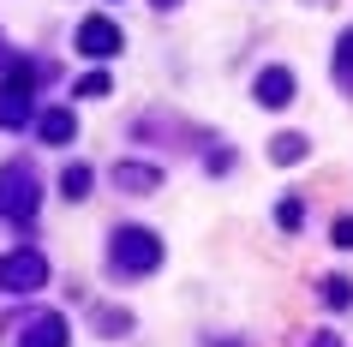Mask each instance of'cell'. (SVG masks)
<instances>
[{
  "mask_svg": "<svg viewBox=\"0 0 353 347\" xmlns=\"http://www.w3.org/2000/svg\"><path fill=\"white\" fill-rule=\"evenodd\" d=\"M156 264H162V239L150 234V228H120V234H114V270L150 275Z\"/></svg>",
  "mask_w": 353,
  "mask_h": 347,
  "instance_id": "obj_1",
  "label": "cell"
},
{
  "mask_svg": "<svg viewBox=\"0 0 353 347\" xmlns=\"http://www.w3.org/2000/svg\"><path fill=\"white\" fill-rule=\"evenodd\" d=\"M335 246H341V252H353V216L335 221Z\"/></svg>",
  "mask_w": 353,
  "mask_h": 347,
  "instance_id": "obj_16",
  "label": "cell"
},
{
  "mask_svg": "<svg viewBox=\"0 0 353 347\" xmlns=\"http://www.w3.org/2000/svg\"><path fill=\"white\" fill-rule=\"evenodd\" d=\"M270 162H276V168L305 162V138H294V132H288V138H276V144H270Z\"/></svg>",
  "mask_w": 353,
  "mask_h": 347,
  "instance_id": "obj_10",
  "label": "cell"
},
{
  "mask_svg": "<svg viewBox=\"0 0 353 347\" xmlns=\"http://www.w3.org/2000/svg\"><path fill=\"white\" fill-rule=\"evenodd\" d=\"M60 186H66V198H90V186H96V174L84 162H72L66 174H60Z\"/></svg>",
  "mask_w": 353,
  "mask_h": 347,
  "instance_id": "obj_11",
  "label": "cell"
},
{
  "mask_svg": "<svg viewBox=\"0 0 353 347\" xmlns=\"http://www.w3.org/2000/svg\"><path fill=\"white\" fill-rule=\"evenodd\" d=\"M30 90H37V66H12L0 78V126L6 132L30 120Z\"/></svg>",
  "mask_w": 353,
  "mask_h": 347,
  "instance_id": "obj_3",
  "label": "cell"
},
{
  "mask_svg": "<svg viewBox=\"0 0 353 347\" xmlns=\"http://www.w3.org/2000/svg\"><path fill=\"white\" fill-rule=\"evenodd\" d=\"M156 6H180V0H156Z\"/></svg>",
  "mask_w": 353,
  "mask_h": 347,
  "instance_id": "obj_18",
  "label": "cell"
},
{
  "mask_svg": "<svg viewBox=\"0 0 353 347\" xmlns=\"http://www.w3.org/2000/svg\"><path fill=\"white\" fill-rule=\"evenodd\" d=\"M258 102L263 108H288V102H294V72H281V66L258 72Z\"/></svg>",
  "mask_w": 353,
  "mask_h": 347,
  "instance_id": "obj_7",
  "label": "cell"
},
{
  "mask_svg": "<svg viewBox=\"0 0 353 347\" xmlns=\"http://www.w3.org/2000/svg\"><path fill=\"white\" fill-rule=\"evenodd\" d=\"M114 180L126 186V192H150L162 174H156V168H144V162H120V168H114Z\"/></svg>",
  "mask_w": 353,
  "mask_h": 347,
  "instance_id": "obj_9",
  "label": "cell"
},
{
  "mask_svg": "<svg viewBox=\"0 0 353 347\" xmlns=\"http://www.w3.org/2000/svg\"><path fill=\"white\" fill-rule=\"evenodd\" d=\"M19 347H66V317L60 311H42L19 329Z\"/></svg>",
  "mask_w": 353,
  "mask_h": 347,
  "instance_id": "obj_5",
  "label": "cell"
},
{
  "mask_svg": "<svg viewBox=\"0 0 353 347\" xmlns=\"http://www.w3.org/2000/svg\"><path fill=\"white\" fill-rule=\"evenodd\" d=\"M335 66H341V72L353 78V30H347V37H341V48H335Z\"/></svg>",
  "mask_w": 353,
  "mask_h": 347,
  "instance_id": "obj_14",
  "label": "cell"
},
{
  "mask_svg": "<svg viewBox=\"0 0 353 347\" xmlns=\"http://www.w3.org/2000/svg\"><path fill=\"white\" fill-rule=\"evenodd\" d=\"M78 48H84L90 60H108L114 48H120V30H114L108 19H84L78 24Z\"/></svg>",
  "mask_w": 353,
  "mask_h": 347,
  "instance_id": "obj_6",
  "label": "cell"
},
{
  "mask_svg": "<svg viewBox=\"0 0 353 347\" xmlns=\"http://www.w3.org/2000/svg\"><path fill=\"white\" fill-rule=\"evenodd\" d=\"M312 347H341V341H335V335H317V341Z\"/></svg>",
  "mask_w": 353,
  "mask_h": 347,
  "instance_id": "obj_17",
  "label": "cell"
},
{
  "mask_svg": "<svg viewBox=\"0 0 353 347\" xmlns=\"http://www.w3.org/2000/svg\"><path fill=\"white\" fill-rule=\"evenodd\" d=\"M299 216H305V210H299L294 198H288V204H281V210H276V221H281V228H299Z\"/></svg>",
  "mask_w": 353,
  "mask_h": 347,
  "instance_id": "obj_15",
  "label": "cell"
},
{
  "mask_svg": "<svg viewBox=\"0 0 353 347\" xmlns=\"http://www.w3.org/2000/svg\"><path fill=\"white\" fill-rule=\"evenodd\" d=\"M0 216H6V221H19V228L37 216V174H30L24 162L0 168Z\"/></svg>",
  "mask_w": 353,
  "mask_h": 347,
  "instance_id": "obj_2",
  "label": "cell"
},
{
  "mask_svg": "<svg viewBox=\"0 0 353 347\" xmlns=\"http://www.w3.org/2000/svg\"><path fill=\"white\" fill-rule=\"evenodd\" d=\"M72 132H78L72 108H48L42 114V138H48V144H72Z\"/></svg>",
  "mask_w": 353,
  "mask_h": 347,
  "instance_id": "obj_8",
  "label": "cell"
},
{
  "mask_svg": "<svg viewBox=\"0 0 353 347\" xmlns=\"http://www.w3.org/2000/svg\"><path fill=\"white\" fill-rule=\"evenodd\" d=\"M42 281H48L42 252H6V257H0V288H6V293H37Z\"/></svg>",
  "mask_w": 353,
  "mask_h": 347,
  "instance_id": "obj_4",
  "label": "cell"
},
{
  "mask_svg": "<svg viewBox=\"0 0 353 347\" xmlns=\"http://www.w3.org/2000/svg\"><path fill=\"white\" fill-rule=\"evenodd\" d=\"M323 299H330V306H353V281L330 275V281H323Z\"/></svg>",
  "mask_w": 353,
  "mask_h": 347,
  "instance_id": "obj_12",
  "label": "cell"
},
{
  "mask_svg": "<svg viewBox=\"0 0 353 347\" xmlns=\"http://www.w3.org/2000/svg\"><path fill=\"white\" fill-rule=\"evenodd\" d=\"M78 96H90V102H96V96H108V72H84V78H78Z\"/></svg>",
  "mask_w": 353,
  "mask_h": 347,
  "instance_id": "obj_13",
  "label": "cell"
}]
</instances>
